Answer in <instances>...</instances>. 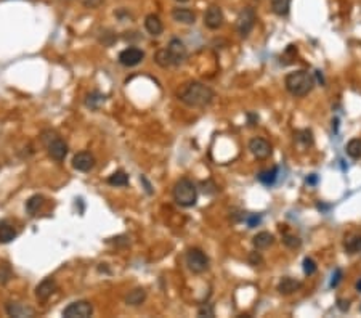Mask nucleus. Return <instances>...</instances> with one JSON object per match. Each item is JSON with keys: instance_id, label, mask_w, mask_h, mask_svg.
Segmentation results:
<instances>
[{"instance_id": "1a4fd4ad", "label": "nucleus", "mask_w": 361, "mask_h": 318, "mask_svg": "<svg viewBox=\"0 0 361 318\" xmlns=\"http://www.w3.org/2000/svg\"><path fill=\"white\" fill-rule=\"evenodd\" d=\"M143 58H145V52L137 47H129L119 53V63L126 68L137 66V64H140L143 61Z\"/></svg>"}, {"instance_id": "72a5a7b5", "label": "nucleus", "mask_w": 361, "mask_h": 318, "mask_svg": "<svg viewBox=\"0 0 361 318\" xmlns=\"http://www.w3.org/2000/svg\"><path fill=\"white\" fill-rule=\"evenodd\" d=\"M342 280V270L340 268H335V272L332 273V280H331V288H337L339 283Z\"/></svg>"}, {"instance_id": "423d86ee", "label": "nucleus", "mask_w": 361, "mask_h": 318, "mask_svg": "<svg viewBox=\"0 0 361 318\" xmlns=\"http://www.w3.org/2000/svg\"><path fill=\"white\" fill-rule=\"evenodd\" d=\"M256 21H257L256 10H254L252 7H244L236 20V29L239 32V36L248 37L251 34V31L254 29V26H256Z\"/></svg>"}, {"instance_id": "f03ea898", "label": "nucleus", "mask_w": 361, "mask_h": 318, "mask_svg": "<svg viewBox=\"0 0 361 318\" xmlns=\"http://www.w3.org/2000/svg\"><path fill=\"white\" fill-rule=\"evenodd\" d=\"M284 85L288 92L294 96H305L308 95L315 87V77L311 72L305 69H299L289 72L284 79Z\"/></svg>"}, {"instance_id": "aec40b11", "label": "nucleus", "mask_w": 361, "mask_h": 318, "mask_svg": "<svg viewBox=\"0 0 361 318\" xmlns=\"http://www.w3.org/2000/svg\"><path fill=\"white\" fill-rule=\"evenodd\" d=\"M16 230L15 227L8 222H0V243H12L16 238Z\"/></svg>"}, {"instance_id": "c756f323", "label": "nucleus", "mask_w": 361, "mask_h": 318, "mask_svg": "<svg viewBox=\"0 0 361 318\" xmlns=\"http://www.w3.org/2000/svg\"><path fill=\"white\" fill-rule=\"evenodd\" d=\"M283 243H284L288 248H291V249H299V248L302 246V240L299 238V236L291 235V233H286V235L283 236Z\"/></svg>"}, {"instance_id": "a878e982", "label": "nucleus", "mask_w": 361, "mask_h": 318, "mask_svg": "<svg viewBox=\"0 0 361 318\" xmlns=\"http://www.w3.org/2000/svg\"><path fill=\"white\" fill-rule=\"evenodd\" d=\"M345 151L351 159L361 158V140L359 138H351L345 146Z\"/></svg>"}, {"instance_id": "4c0bfd02", "label": "nucleus", "mask_w": 361, "mask_h": 318, "mask_svg": "<svg viewBox=\"0 0 361 318\" xmlns=\"http://www.w3.org/2000/svg\"><path fill=\"white\" fill-rule=\"evenodd\" d=\"M316 79H318V82H321V85H324V79H323L321 71H316Z\"/></svg>"}, {"instance_id": "39448f33", "label": "nucleus", "mask_w": 361, "mask_h": 318, "mask_svg": "<svg viewBox=\"0 0 361 318\" xmlns=\"http://www.w3.org/2000/svg\"><path fill=\"white\" fill-rule=\"evenodd\" d=\"M185 259H186L188 268L196 275H201L209 270V257L198 248H193L188 251Z\"/></svg>"}, {"instance_id": "58836bf2", "label": "nucleus", "mask_w": 361, "mask_h": 318, "mask_svg": "<svg viewBox=\"0 0 361 318\" xmlns=\"http://www.w3.org/2000/svg\"><path fill=\"white\" fill-rule=\"evenodd\" d=\"M356 291L358 292H361V278L358 280V283H356Z\"/></svg>"}, {"instance_id": "9b49d317", "label": "nucleus", "mask_w": 361, "mask_h": 318, "mask_svg": "<svg viewBox=\"0 0 361 318\" xmlns=\"http://www.w3.org/2000/svg\"><path fill=\"white\" fill-rule=\"evenodd\" d=\"M225 18H223V12L221 8L217 5H212L207 8V12L204 13V26L209 28L210 31H217L223 26Z\"/></svg>"}, {"instance_id": "2eb2a0df", "label": "nucleus", "mask_w": 361, "mask_h": 318, "mask_svg": "<svg viewBox=\"0 0 361 318\" xmlns=\"http://www.w3.org/2000/svg\"><path fill=\"white\" fill-rule=\"evenodd\" d=\"M7 313L10 316H16V318H24V316H34V310L31 307L20 304V302H8L5 307Z\"/></svg>"}, {"instance_id": "dca6fc26", "label": "nucleus", "mask_w": 361, "mask_h": 318, "mask_svg": "<svg viewBox=\"0 0 361 318\" xmlns=\"http://www.w3.org/2000/svg\"><path fill=\"white\" fill-rule=\"evenodd\" d=\"M300 288H302V283L294 278H289V276H284V278L278 283V292L283 296H291L294 292H297Z\"/></svg>"}, {"instance_id": "c9c22d12", "label": "nucleus", "mask_w": 361, "mask_h": 318, "mask_svg": "<svg viewBox=\"0 0 361 318\" xmlns=\"http://www.w3.org/2000/svg\"><path fill=\"white\" fill-rule=\"evenodd\" d=\"M337 307H339L340 312H347L350 308V302H348V300H345V299H339L337 300Z\"/></svg>"}, {"instance_id": "c85d7f7f", "label": "nucleus", "mask_w": 361, "mask_h": 318, "mask_svg": "<svg viewBox=\"0 0 361 318\" xmlns=\"http://www.w3.org/2000/svg\"><path fill=\"white\" fill-rule=\"evenodd\" d=\"M295 140L302 143L303 146H310L313 143V134H311V130H308V129L297 130V132H295Z\"/></svg>"}, {"instance_id": "ddd939ff", "label": "nucleus", "mask_w": 361, "mask_h": 318, "mask_svg": "<svg viewBox=\"0 0 361 318\" xmlns=\"http://www.w3.org/2000/svg\"><path fill=\"white\" fill-rule=\"evenodd\" d=\"M56 288H58V284H56L55 278L53 276H48V278H45L44 281H40L39 286L36 288V297L44 302V300H47L53 294V292L56 291Z\"/></svg>"}, {"instance_id": "cd10ccee", "label": "nucleus", "mask_w": 361, "mask_h": 318, "mask_svg": "<svg viewBox=\"0 0 361 318\" xmlns=\"http://www.w3.org/2000/svg\"><path fill=\"white\" fill-rule=\"evenodd\" d=\"M345 251L348 254H356V252L361 251V236L359 235L351 236V238H348L345 241Z\"/></svg>"}, {"instance_id": "6e6552de", "label": "nucleus", "mask_w": 361, "mask_h": 318, "mask_svg": "<svg viewBox=\"0 0 361 318\" xmlns=\"http://www.w3.org/2000/svg\"><path fill=\"white\" fill-rule=\"evenodd\" d=\"M167 52H169V56L172 60V66H180V64H183L188 58V50L185 44L182 42L180 39H172L169 45H167Z\"/></svg>"}, {"instance_id": "9d476101", "label": "nucleus", "mask_w": 361, "mask_h": 318, "mask_svg": "<svg viewBox=\"0 0 361 318\" xmlns=\"http://www.w3.org/2000/svg\"><path fill=\"white\" fill-rule=\"evenodd\" d=\"M249 150L254 154V158L260 161H265L272 156V145H270L265 138L262 137H254L249 142Z\"/></svg>"}, {"instance_id": "f3484780", "label": "nucleus", "mask_w": 361, "mask_h": 318, "mask_svg": "<svg viewBox=\"0 0 361 318\" xmlns=\"http://www.w3.org/2000/svg\"><path fill=\"white\" fill-rule=\"evenodd\" d=\"M145 29L148 31V34H151L153 37H158L162 34L164 31V26H162V21L158 15H148L145 18Z\"/></svg>"}, {"instance_id": "bb28decb", "label": "nucleus", "mask_w": 361, "mask_h": 318, "mask_svg": "<svg viewBox=\"0 0 361 318\" xmlns=\"http://www.w3.org/2000/svg\"><path fill=\"white\" fill-rule=\"evenodd\" d=\"M154 61H156V64H159L161 68H169V66H172V60H170V56H169L167 48H161V50L156 52Z\"/></svg>"}, {"instance_id": "f257e3e1", "label": "nucleus", "mask_w": 361, "mask_h": 318, "mask_svg": "<svg viewBox=\"0 0 361 318\" xmlns=\"http://www.w3.org/2000/svg\"><path fill=\"white\" fill-rule=\"evenodd\" d=\"M214 96V90L209 85L198 82V80H191V82L185 84L178 92V100L190 108H206L212 103Z\"/></svg>"}, {"instance_id": "4468645a", "label": "nucleus", "mask_w": 361, "mask_h": 318, "mask_svg": "<svg viewBox=\"0 0 361 318\" xmlns=\"http://www.w3.org/2000/svg\"><path fill=\"white\" fill-rule=\"evenodd\" d=\"M172 18L180 24H194L196 23V13L193 10H190V8L177 7V8L172 10Z\"/></svg>"}, {"instance_id": "7ed1b4c3", "label": "nucleus", "mask_w": 361, "mask_h": 318, "mask_svg": "<svg viewBox=\"0 0 361 318\" xmlns=\"http://www.w3.org/2000/svg\"><path fill=\"white\" fill-rule=\"evenodd\" d=\"M40 140H42L44 146L47 148V153H48V156H50L53 161L56 162H61L66 159L68 156V143L63 140V138H60V135L55 132V130H44L42 135H40Z\"/></svg>"}, {"instance_id": "2f4dec72", "label": "nucleus", "mask_w": 361, "mask_h": 318, "mask_svg": "<svg viewBox=\"0 0 361 318\" xmlns=\"http://www.w3.org/2000/svg\"><path fill=\"white\" fill-rule=\"evenodd\" d=\"M198 315H199V316H209V318H212V316L215 315L214 305H212V304H204V305L199 308Z\"/></svg>"}, {"instance_id": "f8f14e48", "label": "nucleus", "mask_w": 361, "mask_h": 318, "mask_svg": "<svg viewBox=\"0 0 361 318\" xmlns=\"http://www.w3.org/2000/svg\"><path fill=\"white\" fill-rule=\"evenodd\" d=\"M95 158L92 153L88 151H80L72 158V167L79 170V172H90L95 167Z\"/></svg>"}, {"instance_id": "4be33fe9", "label": "nucleus", "mask_w": 361, "mask_h": 318, "mask_svg": "<svg viewBox=\"0 0 361 318\" xmlns=\"http://www.w3.org/2000/svg\"><path fill=\"white\" fill-rule=\"evenodd\" d=\"M259 182L264 183L265 186H272L275 185L276 178H278V167H272V169H267V170H262V172L257 175Z\"/></svg>"}, {"instance_id": "ea45409f", "label": "nucleus", "mask_w": 361, "mask_h": 318, "mask_svg": "<svg viewBox=\"0 0 361 318\" xmlns=\"http://www.w3.org/2000/svg\"><path fill=\"white\" fill-rule=\"evenodd\" d=\"M177 2H180V4H186V2H190V0H177Z\"/></svg>"}, {"instance_id": "5701e85b", "label": "nucleus", "mask_w": 361, "mask_h": 318, "mask_svg": "<svg viewBox=\"0 0 361 318\" xmlns=\"http://www.w3.org/2000/svg\"><path fill=\"white\" fill-rule=\"evenodd\" d=\"M291 2H292V0H272V10H273V13L278 15V16L289 15Z\"/></svg>"}, {"instance_id": "e433bc0d", "label": "nucleus", "mask_w": 361, "mask_h": 318, "mask_svg": "<svg viewBox=\"0 0 361 318\" xmlns=\"http://www.w3.org/2000/svg\"><path fill=\"white\" fill-rule=\"evenodd\" d=\"M316 182H318V177H316L315 174H311L310 177H307V183H308V185H315Z\"/></svg>"}, {"instance_id": "b1692460", "label": "nucleus", "mask_w": 361, "mask_h": 318, "mask_svg": "<svg viewBox=\"0 0 361 318\" xmlns=\"http://www.w3.org/2000/svg\"><path fill=\"white\" fill-rule=\"evenodd\" d=\"M42 206H44V196H40V194H34V196H31L26 201V210L31 216H36L37 212L42 209Z\"/></svg>"}, {"instance_id": "20e7f679", "label": "nucleus", "mask_w": 361, "mask_h": 318, "mask_svg": "<svg viewBox=\"0 0 361 318\" xmlns=\"http://www.w3.org/2000/svg\"><path fill=\"white\" fill-rule=\"evenodd\" d=\"M174 199L182 207H193L198 202V188L190 178H180L174 185Z\"/></svg>"}, {"instance_id": "a211bd4d", "label": "nucleus", "mask_w": 361, "mask_h": 318, "mask_svg": "<svg viewBox=\"0 0 361 318\" xmlns=\"http://www.w3.org/2000/svg\"><path fill=\"white\" fill-rule=\"evenodd\" d=\"M273 243H275V236H273L272 233H268V232H260V233H257V235L252 238L254 248L259 249V251L268 249Z\"/></svg>"}, {"instance_id": "0eeeda50", "label": "nucleus", "mask_w": 361, "mask_h": 318, "mask_svg": "<svg viewBox=\"0 0 361 318\" xmlns=\"http://www.w3.org/2000/svg\"><path fill=\"white\" fill-rule=\"evenodd\" d=\"M93 315V305L88 300H77L63 310L64 318H88Z\"/></svg>"}, {"instance_id": "473e14b6", "label": "nucleus", "mask_w": 361, "mask_h": 318, "mask_svg": "<svg viewBox=\"0 0 361 318\" xmlns=\"http://www.w3.org/2000/svg\"><path fill=\"white\" fill-rule=\"evenodd\" d=\"M244 220H246V222H248L249 228H254V227H257V225L260 224L262 217L257 216V214H251V216H248V217H244Z\"/></svg>"}, {"instance_id": "6ab92c4d", "label": "nucleus", "mask_w": 361, "mask_h": 318, "mask_svg": "<svg viewBox=\"0 0 361 318\" xmlns=\"http://www.w3.org/2000/svg\"><path fill=\"white\" fill-rule=\"evenodd\" d=\"M146 300V291L143 288H135L126 296V304L130 307H138L143 305Z\"/></svg>"}, {"instance_id": "412c9836", "label": "nucleus", "mask_w": 361, "mask_h": 318, "mask_svg": "<svg viewBox=\"0 0 361 318\" xmlns=\"http://www.w3.org/2000/svg\"><path fill=\"white\" fill-rule=\"evenodd\" d=\"M104 100H106V96L103 95V93H100V92H90L88 95H87V98H85V104H87V108H90V110H100L101 108V104L104 103Z\"/></svg>"}, {"instance_id": "f704fd0d", "label": "nucleus", "mask_w": 361, "mask_h": 318, "mask_svg": "<svg viewBox=\"0 0 361 318\" xmlns=\"http://www.w3.org/2000/svg\"><path fill=\"white\" fill-rule=\"evenodd\" d=\"M262 262H264V259H262V256L259 254V252H251L249 254V264L251 265H260Z\"/></svg>"}, {"instance_id": "7c9ffc66", "label": "nucleus", "mask_w": 361, "mask_h": 318, "mask_svg": "<svg viewBox=\"0 0 361 318\" xmlns=\"http://www.w3.org/2000/svg\"><path fill=\"white\" fill-rule=\"evenodd\" d=\"M318 270V267H316V262L311 257H305L303 259V273H305L307 276H311V275H315Z\"/></svg>"}, {"instance_id": "393cba45", "label": "nucleus", "mask_w": 361, "mask_h": 318, "mask_svg": "<svg viewBox=\"0 0 361 318\" xmlns=\"http://www.w3.org/2000/svg\"><path fill=\"white\" fill-rule=\"evenodd\" d=\"M108 183L111 186H127L129 185V175L124 170H116L108 177Z\"/></svg>"}]
</instances>
